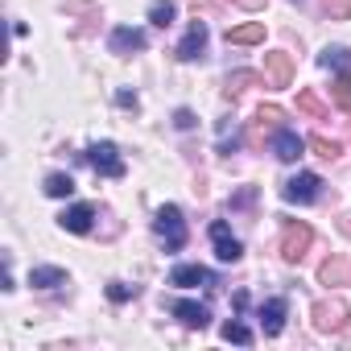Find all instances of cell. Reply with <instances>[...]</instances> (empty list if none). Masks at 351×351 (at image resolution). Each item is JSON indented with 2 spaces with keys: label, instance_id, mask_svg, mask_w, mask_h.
<instances>
[{
  "label": "cell",
  "instance_id": "27",
  "mask_svg": "<svg viewBox=\"0 0 351 351\" xmlns=\"http://www.w3.org/2000/svg\"><path fill=\"white\" fill-rule=\"evenodd\" d=\"M310 149H314L318 157H326V161H335V157H339V145H335V141H326V136H310Z\"/></svg>",
  "mask_w": 351,
  "mask_h": 351
},
{
  "label": "cell",
  "instance_id": "8",
  "mask_svg": "<svg viewBox=\"0 0 351 351\" xmlns=\"http://www.w3.org/2000/svg\"><path fill=\"white\" fill-rule=\"evenodd\" d=\"M211 240H215V256L223 261V265H236L240 256H244V244L228 232V223L219 219V223H211Z\"/></svg>",
  "mask_w": 351,
  "mask_h": 351
},
{
  "label": "cell",
  "instance_id": "4",
  "mask_svg": "<svg viewBox=\"0 0 351 351\" xmlns=\"http://www.w3.org/2000/svg\"><path fill=\"white\" fill-rule=\"evenodd\" d=\"M83 157L95 165V173H104V178H124V157H120V149L112 141H95Z\"/></svg>",
  "mask_w": 351,
  "mask_h": 351
},
{
  "label": "cell",
  "instance_id": "25",
  "mask_svg": "<svg viewBox=\"0 0 351 351\" xmlns=\"http://www.w3.org/2000/svg\"><path fill=\"white\" fill-rule=\"evenodd\" d=\"M322 13L330 21H347L351 17V0H322Z\"/></svg>",
  "mask_w": 351,
  "mask_h": 351
},
{
  "label": "cell",
  "instance_id": "13",
  "mask_svg": "<svg viewBox=\"0 0 351 351\" xmlns=\"http://www.w3.org/2000/svg\"><path fill=\"white\" fill-rule=\"evenodd\" d=\"M58 223H62V232H75V236H87V232H91V223H95V211H91L87 203H79V207H71V211H62V215H58Z\"/></svg>",
  "mask_w": 351,
  "mask_h": 351
},
{
  "label": "cell",
  "instance_id": "22",
  "mask_svg": "<svg viewBox=\"0 0 351 351\" xmlns=\"http://www.w3.org/2000/svg\"><path fill=\"white\" fill-rule=\"evenodd\" d=\"M46 195H50V199L75 195V178H71V173H50V178H46Z\"/></svg>",
  "mask_w": 351,
  "mask_h": 351
},
{
  "label": "cell",
  "instance_id": "34",
  "mask_svg": "<svg viewBox=\"0 0 351 351\" xmlns=\"http://www.w3.org/2000/svg\"><path fill=\"white\" fill-rule=\"evenodd\" d=\"M240 9H265V0H236Z\"/></svg>",
  "mask_w": 351,
  "mask_h": 351
},
{
  "label": "cell",
  "instance_id": "32",
  "mask_svg": "<svg viewBox=\"0 0 351 351\" xmlns=\"http://www.w3.org/2000/svg\"><path fill=\"white\" fill-rule=\"evenodd\" d=\"M252 199H256V191H252V186H248V191H240V195H236V199H232V207H248V203H252Z\"/></svg>",
  "mask_w": 351,
  "mask_h": 351
},
{
  "label": "cell",
  "instance_id": "31",
  "mask_svg": "<svg viewBox=\"0 0 351 351\" xmlns=\"http://www.w3.org/2000/svg\"><path fill=\"white\" fill-rule=\"evenodd\" d=\"M116 104H120V108H132V112L141 108V99H136L132 91H116Z\"/></svg>",
  "mask_w": 351,
  "mask_h": 351
},
{
  "label": "cell",
  "instance_id": "9",
  "mask_svg": "<svg viewBox=\"0 0 351 351\" xmlns=\"http://www.w3.org/2000/svg\"><path fill=\"white\" fill-rule=\"evenodd\" d=\"M169 314L178 318L182 326H191V330H203V326H211V310H207L203 302H173V306H169Z\"/></svg>",
  "mask_w": 351,
  "mask_h": 351
},
{
  "label": "cell",
  "instance_id": "6",
  "mask_svg": "<svg viewBox=\"0 0 351 351\" xmlns=\"http://www.w3.org/2000/svg\"><path fill=\"white\" fill-rule=\"evenodd\" d=\"M289 83H293V58H289L285 50H269V54H265V87L281 91V87H289Z\"/></svg>",
  "mask_w": 351,
  "mask_h": 351
},
{
  "label": "cell",
  "instance_id": "30",
  "mask_svg": "<svg viewBox=\"0 0 351 351\" xmlns=\"http://www.w3.org/2000/svg\"><path fill=\"white\" fill-rule=\"evenodd\" d=\"M173 124H178V128H195V112L191 108H178V112H173Z\"/></svg>",
  "mask_w": 351,
  "mask_h": 351
},
{
  "label": "cell",
  "instance_id": "3",
  "mask_svg": "<svg viewBox=\"0 0 351 351\" xmlns=\"http://www.w3.org/2000/svg\"><path fill=\"white\" fill-rule=\"evenodd\" d=\"M310 318H314V330L339 335L347 326V306H343V298H322V302L310 306Z\"/></svg>",
  "mask_w": 351,
  "mask_h": 351
},
{
  "label": "cell",
  "instance_id": "18",
  "mask_svg": "<svg viewBox=\"0 0 351 351\" xmlns=\"http://www.w3.org/2000/svg\"><path fill=\"white\" fill-rule=\"evenodd\" d=\"M252 83H261V75H256V71H236V75H228V83H223V99H232V104H236Z\"/></svg>",
  "mask_w": 351,
  "mask_h": 351
},
{
  "label": "cell",
  "instance_id": "29",
  "mask_svg": "<svg viewBox=\"0 0 351 351\" xmlns=\"http://www.w3.org/2000/svg\"><path fill=\"white\" fill-rule=\"evenodd\" d=\"M132 293H136V289H132V285H124V281H112V285H108V298H112V302H128Z\"/></svg>",
  "mask_w": 351,
  "mask_h": 351
},
{
  "label": "cell",
  "instance_id": "2",
  "mask_svg": "<svg viewBox=\"0 0 351 351\" xmlns=\"http://www.w3.org/2000/svg\"><path fill=\"white\" fill-rule=\"evenodd\" d=\"M310 240H314V232H310V223H302V219H285V228H281V261H289V265H298V261L306 256V248H310Z\"/></svg>",
  "mask_w": 351,
  "mask_h": 351
},
{
  "label": "cell",
  "instance_id": "24",
  "mask_svg": "<svg viewBox=\"0 0 351 351\" xmlns=\"http://www.w3.org/2000/svg\"><path fill=\"white\" fill-rule=\"evenodd\" d=\"M335 104H339V108H351V71H347V66H343L339 79H335Z\"/></svg>",
  "mask_w": 351,
  "mask_h": 351
},
{
  "label": "cell",
  "instance_id": "19",
  "mask_svg": "<svg viewBox=\"0 0 351 351\" xmlns=\"http://www.w3.org/2000/svg\"><path fill=\"white\" fill-rule=\"evenodd\" d=\"M256 42H265V25L261 21H248L240 29H228V46H256Z\"/></svg>",
  "mask_w": 351,
  "mask_h": 351
},
{
  "label": "cell",
  "instance_id": "23",
  "mask_svg": "<svg viewBox=\"0 0 351 351\" xmlns=\"http://www.w3.org/2000/svg\"><path fill=\"white\" fill-rule=\"evenodd\" d=\"M318 62H322V66H326V71H330V66H335V71H343V66H347V62H351V54H347V50H343V46H326V50H322V54H318Z\"/></svg>",
  "mask_w": 351,
  "mask_h": 351
},
{
  "label": "cell",
  "instance_id": "33",
  "mask_svg": "<svg viewBox=\"0 0 351 351\" xmlns=\"http://www.w3.org/2000/svg\"><path fill=\"white\" fill-rule=\"evenodd\" d=\"M339 232H343V236H347V240H351V215H347V211H343V215H339Z\"/></svg>",
  "mask_w": 351,
  "mask_h": 351
},
{
  "label": "cell",
  "instance_id": "11",
  "mask_svg": "<svg viewBox=\"0 0 351 351\" xmlns=\"http://www.w3.org/2000/svg\"><path fill=\"white\" fill-rule=\"evenodd\" d=\"M203 50H207V25H203V21H195V25L186 29V38L178 42V50H173V54H178L182 62H195Z\"/></svg>",
  "mask_w": 351,
  "mask_h": 351
},
{
  "label": "cell",
  "instance_id": "7",
  "mask_svg": "<svg viewBox=\"0 0 351 351\" xmlns=\"http://www.w3.org/2000/svg\"><path fill=\"white\" fill-rule=\"evenodd\" d=\"M281 120H285V112H281L277 104H265V108L256 112L252 128H248V145H252V149H261V145H265V136H269L273 128H281Z\"/></svg>",
  "mask_w": 351,
  "mask_h": 351
},
{
  "label": "cell",
  "instance_id": "16",
  "mask_svg": "<svg viewBox=\"0 0 351 351\" xmlns=\"http://www.w3.org/2000/svg\"><path fill=\"white\" fill-rule=\"evenodd\" d=\"M302 149H306V141H302L298 132H289V128H281V132L273 136V153H277L281 161H298Z\"/></svg>",
  "mask_w": 351,
  "mask_h": 351
},
{
  "label": "cell",
  "instance_id": "14",
  "mask_svg": "<svg viewBox=\"0 0 351 351\" xmlns=\"http://www.w3.org/2000/svg\"><path fill=\"white\" fill-rule=\"evenodd\" d=\"M318 281L322 285H351V261L347 256H330L318 265Z\"/></svg>",
  "mask_w": 351,
  "mask_h": 351
},
{
  "label": "cell",
  "instance_id": "21",
  "mask_svg": "<svg viewBox=\"0 0 351 351\" xmlns=\"http://www.w3.org/2000/svg\"><path fill=\"white\" fill-rule=\"evenodd\" d=\"M298 108H302L306 116H314V120H326V116H330V108H326L310 87H306V91H298Z\"/></svg>",
  "mask_w": 351,
  "mask_h": 351
},
{
  "label": "cell",
  "instance_id": "1",
  "mask_svg": "<svg viewBox=\"0 0 351 351\" xmlns=\"http://www.w3.org/2000/svg\"><path fill=\"white\" fill-rule=\"evenodd\" d=\"M153 232H157V240L165 244V252H178V248L186 244V219H182V211L173 207V203L157 207V215H153Z\"/></svg>",
  "mask_w": 351,
  "mask_h": 351
},
{
  "label": "cell",
  "instance_id": "17",
  "mask_svg": "<svg viewBox=\"0 0 351 351\" xmlns=\"http://www.w3.org/2000/svg\"><path fill=\"white\" fill-rule=\"evenodd\" d=\"M29 285H38V289H58V285H66V269H58V265H38V269H29Z\"/></svg>",
  "mask_w": 351,
  "mask_h": 351
},
{
  "label": "cell",
  "instance_id": "26",
  "mask_svg": "<svg viewBox=\"0 0 351 351\" xmlns=\"http://www.w3.org/2000/svg\"><path fill=\"white\" fill-rule=\"evenodd\" d=\"M223 339H228V343H240V347H248V343H252V330H248L244 322H228V326H223Z\"/></svg>",
  "mask_w": 351,
  "mask_h": 351
},
{
  "label": "cell",
  "instance_id": "28",
  "mask_svg": "<svg viewBox=\"0 0 351 351\" xmlns=\"http://www.w3.org/2000/svg\"><path fill=\"white\" fill-rule=\"evenodd\" d=\"M232 149H236V128L223 120V124H219V153H232Z\"/></svg>",
  "mask_w": 351,
  "mask_h": 351
},
{
  "label": "cell",
  "instance_id": "20",
  "mask_svg": "<svg viewBox=\"0 0 351 351\" xmlns=\"http://www.w3.org/2000/svg\"><path fill=\"white\" fill-rule=\"evenodd\" d=\"M173 17H178V5H173V0H153V5H149V21L153 25H173Z\"/></svg>",
  "mask_w": 351,
  "mask_h": 351
},
{
  "label": "cell",
  "instance_id": "10",
  "mask_svg": "<svg viewBox=\"0 0 351 351\" xmlns=\"http://www.w3.org/2000/svg\"><path fill=\"white\" fill-rule=\"evenodd\" d=\"M169 285H182V289H195V285H215V273L203 269V265H178L169 273Z\"/></svg>",
  "mask_w": 351,
  "mask_h": 351
},
{
  "label": "cell",
  "instance_id": "12",
  "mask_svg": "<svg viewBox=\"0 0 351 351\" xmlns=\"http://www.w3.org/2000/svg\"><path fill=\"white\" fill-rule=\"evenodd\" d=\"M145 46H149V38L141 29H132V25H120L112 34V54H120V58H128L132 50H145Z\"/></svg>",
  "mask_w": 351,
  "mask_h": 351
},
{
  "label": "cell",
  "instance_id": "5",
  "mask_svg": "<svg viewBox=\"0 0 351 351\" xmlns=\"http://www.w3.org/2000/svg\"><path fill=\"white\" fill-rule=\"evenodd\" d=\"M322 191V178L318 173H293V178L281 182V199L285 203H314Z\"/></svg>",
  "mask_w": 351,
  "mask_h": 351
},
{
  "label": "cell",
  "instance_id": "15",
  "mask_svg": "<svg viewBox=\"0 0 351 351\" xmlns=\"http://www.w3.org/2000/svg\"><path fill=\"white\" fill-rule=\"evenodd\" d=\"M281 326H285V298H269L261 306V330L273 339V335H281Z\"/></svg>",
  "mask_w": 351,
  "mask_h": 351
}]
</instances>
